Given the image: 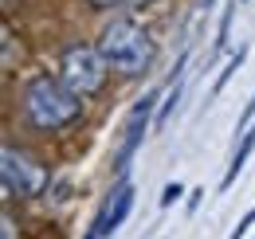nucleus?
<instances>
[{
    "label": "nucleus",
    "mask_w": 255,
    "mask_h": 239,
    "mask_svg": "<svg viewBox=\"0 0 255 239\" xmlns=\"http://www.w3.org/2000/svg\"><path fill=\"white\" fill-rule=\"evenodd\" d=\"M98 51H102V59L110 71H118L122 79H137V75H145L149 67H153V55H157V43H153V35L141 28V24H133V20H110L102 35H98Z\"/></svg>",
    "instance_id": "f03ea898"
},
{
    "label": "nucleus",
    "mask_w": 255,
    "mask_h": 239,
    "mask_svg": "<svg viewBox=\"0 0 255 239\" xmlns=\"http://www.w3.org/2000/svg\"><path fill=\"white\" fill-rule=\"evenodd\" d=\"M20 102H24L28 125L39 129V133H59V129H67L83 118V98L55 75H32L24 83Z\"/></svg>",
    "instance_id": "f257e3e1"
},
{
    "label": "nucleus",
    "mask_w": 255,
    "mask_h": 239,
    "mask_svg": "<svg viewBox=\"0 0 255 239\" xmlns=\"http://www.w3.org/2000/svg\"><path fill=\"white\" fill-rule=\"evenodd\" d=\"M236 8H240V0H232L228 8H224V16H220V31H216V47H228V31H232V16H236Z\"/></svg>",
    "instance_id": "9d476101"
},
{
    "label": "nucleus",
    "mask_w": 255,
    "mask_h": 239,
    "mask_svg": "<svg viewBox=\"0 0 255 239\" xmlns=\"http://www.w3.org/2000/svg\"><path fill=\"white\" fill-rule=\"evenodd\" d=\"M129 208H133V180L129 177H122L118 184H114V192L102 200V220H106V236L110 232H118L122 224H126V216H129Z\"/></svg>",
    "instance_id": "423d86ee"
},
{
    "label": "nucleus",
    "mask_w": 255,
    "mask_h": 239,
    "mask_svg": "<svg viewBox=\"0 0 255 239\" xmlns=\"http://www.w3.org/2000/svg\"><path fill=\"white\" fill-rule=\"evenodd\" d=\"M200 196H204V188H196V192L189 196V212H196V208H200Z\"/></svg>",
    "instance_id": "2eb2a0df"
},
{
    "label": "nucleus",
    "mask_w": 255,
    "mask_h": 239,
    "mask_svg": "<svg viewBox=\"0 0 255 239\" xmlns=\"http://www.w3.org/2000/svg\"><path fill=\"white\" fill-rule=\"evenodd\" d=\"M244 59H248V47H240V51H236L232 59L224 63V71H220V75H216V83H212V98H216V94H220V90L228 87V79H232V75H236V71L244 67Z\"/></svg>",
    "instance_id": "6e6552de"
},
{
    "label": "nucleus",
    "mask_w": 255,
    "mask_h": 239,
    "mask_svg": "<svg viewBox=\"0 0 255 239\" xmlns=\"http://www.w3.org/2000/svg\"><path fill=\"white\" fill-rule=\"evenodd\" d=\"M129 8H145V4H153V0H126Z\"/></svg>",
    "instance_id": "dca6fc26"
},
{
    "label": "nucleus",
    "mask_w": 255,
    "mask_h": 239,
    "mask_svg": "<svg viewBox=\"0 0 255 239\" xmlns=\"http://www.w3.org/2000/svg\"><path fill=\"white\" fill-rule=\"evenodd\" d=\"M208 4H212V0H208Z\"/></svg>",
    "instance_id": "f3484780"
},
{
    "label": "nucleus",
    "mask_w": 255,
    "mask_h": 239,
    "mask_svg": "<svg viewBox=\"0 0 255 239\" xmlns=\"http://www.w3.org/2000/svg\"><path fill=\"white\" fill-rule=\"evenodd\" d=\"M106 75H110V67H106V59H102L98 47L83 43V39L63 47V55H59V79H63L79 98H95L98 90L106 87Z\"/></svg>",
    "instance_id": "20e7f679"
},
{
    "label": "nucleus",
    "mask_w": 255,
    "mask_h": 239,
    "mask_svg": "<svg viewBox=\"0 0 255 239\" xmlns=\"http://www.w3.org/2000/svg\"><path fill=\"white\" fill-rule=\"evenodd\" d=\"M87 4H95V8H118V4H126V0H87Z\"/></svg>",
    "instance_id": "4468645a"
},
{
    "label": "nucleus",
    "mask_w": 255,
    "mask_h": 239,
    "mask_svg": "<svg viewBox=\"0 0 255 239\" xmlns=\"http://www.w3.org/2000/svg\"><path fill=\"white\" fill-rule=\"evenodd\" d=\"M255 94H252V98H248V106H244V114H240V118H236V133H248V129H252V125H255Z\"/></svg>",
    "instance_id": "9b49d317"
},
{
    "label": "nucleus",
    "mask_w": 255,
    "mask_h": 239,
    "mask_svg": "<svg viewBox=\"0 0 255 239\" xmlns=\"http://www.w3.org/2000/svg\"><path fill=\"white\" fill-rule=\"evenodd\" d=\"M157 102H161V90H145V94L137 98V106L129 110L126 137H122V145H118V153H114V169H118V180L129 173V161H133L137 145L145 141V129H149V121H157Z\"/></svg>",
    "instance_id": "39448f33"
},
{
    "label": "nucleus",
    "mask_w": 255,
    "mask_h": 239,
    "mask_svg": "<svg viewBox=\"0 0 255 239\" xmlns=\"http://www.w3.org/2000/svg\"><path fill=\"white\" fill-rule=\"evenodd\" d=\"M0 173H4V196L8 200H39L51 184V169L20 145L0 149Z\"/></svg>",
    "instance_id": "7ed1b4c3"
},
{
    "label": "nucleus",
    "mask_w": 255,
    "mask_h": 239,
    "mask_svg": "<svg viewBox=\"0 0 255 239\" xmlns=\"http://www.w3.org/2000/svg\"><path fill=\"white\" fill-rule=\"evenodd\" d=\"M177 196H185V188H181V184H165V192H161V208H173Z\"/></svg>",
    "instance_id": "f8f14e48"
},
{
    "label": "nucleus",
    "mask_w": 255,
    "mask_h": 239,
    "mask_svg": "<svg viewBox=\"0 0 255 239\" xmlns=\"http://www.w3.org/2000/svg\"><path fill=\"white\" fill-rule=\"evenodd\" d=\"M181 90H185V79H177V83H169V90H165V102L157 106V129L169 121V114H173V106L181 102Z\"/></svg>",
    "instance_id": "1a4fd4ad"
},
{
    "label": "nucleus",
    "mask_w": 255,
    "mask_h": 239,
    "mask_svg": "<svg viewBox=\"0 0 255 239\" xmlns=\"http://www.w3.org/2000/svg\"><path fill=\"white\" fill-rule=\"evenodd\" d=\"M255 149V125L240 137V145H236V153H232V161H228V169H224V180H220V188H232L236 184V177H240V169L248 165V157H252Z\"/></svg>",
    "instance_id": "0eeeda50"
},
{
    "label": "nucleus",
    "mask_w": 255,
    "mask_h": 239,
    "mask_svg": "<svg viewBox=\"0 0 255 239\" xmlns=\"http://www.w3.org/2000/svg\"><path fill=\"white\" fill-rule=\"evenodd\" d=\"M252 224H255V208H248V216H244V220L236 224V232H232L228 239H244V236H248V228H252Z\"/></svg>",
    "instance_id": "ddd939ff"
}]
</instances>
